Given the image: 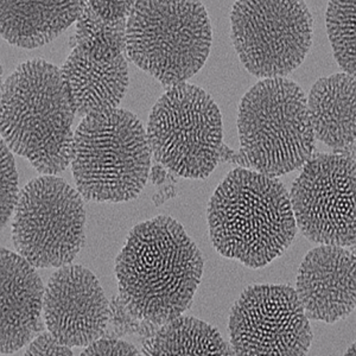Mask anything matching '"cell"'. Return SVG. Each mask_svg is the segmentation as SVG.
Instances as JSON below:
<instances>
[{
    "label": "cell",
    "mask_w": 356,
    "mask_h": 356,
    "mask_svg": "<svg viewBox=\"0 0 356 356\" xmlns=\"http://www.w3.org/2000/svg\"><path fill=\"white\" fill-rule=\"evenodd\" d=\"M203 266L202 253L182 225L161 215L127 235L115 259L119 295L134 317L162 325L191 308Z\"/></svg>",
    "instance_id": "6da1fadb"
},
{
    "label": "cell",
    "mask_w": 356,
    "mask_h": 356,
    "mask_svg": "<svg viewBox=\"0 0 356 356\" xmlns=\"http://www.w3.org/2000/svg\"><path fill=\"white\" fill-rule=\"evenodd\" d=\"M207 219L215 250L254 270L283 254L297 234L283 183L246 168L232 170L220 183Z\"/></svg>",
    "instance_id": "7a4b0ae2"
},
{
    "label": "cell",
    "mask_w": 356,
    "mask_h": 356,
    "mask_svg": "<svg viewBox=\"0 0 356 356\" xmlns=\"http://www.w3.org/2000/svg\"><path fill=\"white\" fill-rule=\"evenodd\" d=\"M76 110L61 69L36 58L1 86V139L38 172L61 174L72 162Z\"/></svg>",
    "instance_id": "3957f363"
},
{
    "label": "cell",
    "mask_w": 356,
    "mask_h": 356,
    "mask_svg": "<svg viewBox=\"0 0 356 356\" xmlns=\"http://www.w3.org/2000/svg\"><path fill=\"white\" fill-rule=\"evenodd\" d=\"M146 130L130 111L83 118L74 134L72 172L82 197L95 202H127L142 193L150 172Z\"/></svg>",
    "instance_id": "277c9868"
},
{
    "label": "cell",
    "mask_w": 356,
    "mask_h": 356,
    "mask_svg": "<svg viewBox=\"0 0 356 356\" xmlns=\"http://www.w3.org/2000/svg\"><path fill=\"white\" fill-rule=\"evenodd\" d=\"M238 130L239 162L268 177L300 169L315 150L307 95L285 77L261 80L243 95Z\"/></svg>",
    "instance_id": "5b68a950"
},
{
    "label": "cell",
    "mask_w": 356,
    "mask_h": 356,
    "mask_svg": "<svg viewBox=\"0 0 356 356\" xmlns=\"http://www.w3.org/2000/svg\"><path fill=\"white\" fill-rule=\"evenodd\" d=\"M213 41L200 1H136L126 28V54L163 86L186 83L199 73Z\"/></svg>",
    "instance_id": "8992f818"
},
{
    "label": "cell",
    "mask_w": 356,
    "mask_h": 356,
    "mask_svg": "<svg viewBox=\"0 0 356 356\" xmlns=\"http://www.w3.org/2000/svg\"><path fill=\"white\" fill-rule=\"evenodd\" d=\"M146 134L157 162L189 179L214 171L222 146V117L206 90L191 83L169 87L149 115Z\"/></svg>",
    "instance_id": "52a82bcc"
},
{
    "label": "cell",
    "mask_w": 356,
    "mask_h": 356,
    "mask_svg": "<svg viewBox=\"0 0 356 356\" xmlns=\"http://www.w3.org/2000/svg\"><path fill=\"white\" fill-rule=\"evenodd\" d=\"M13 216L17 253L36 268L69 265L85 245L82 195L54 175L35 178L22 189Z\"/></svg>",
    "instance_id": "ba28073f"
},
{
    "label": "cell",
    "mask_w": 356,
    "mask_h": 356,
    "mask_svg": "<svg viewBox=\"0 0 356 356\" xmlns=\"http://www.w3.org/2000/svg\"><path fill=\"white\" fill-rule=\"evenodd\" d=\"M314 18L304 1L241 0L233 5L231 37L240 61L259 79L285 77L312 48Z\"/></svg>",
    "instance_id": "9c48e42d"
},
{
    "label": "cell",
    "mask_w": 356,
    "mask_h": 356,
    "mask_svg": "<svg viewBox=\"0 0 356 356\" xmlns=\"http://www.w3.org/2000/svg\"><path fill=\"white\" fill-rule=\"evenodd\" d=\"M356 165L348 154H318L302 166L290 202L297 228L312 243L355 248Z\"/></svg>",
    "instance_id": "30bf717a"
},
{
    "label": "cell",
    "mask_w": 356,
    "mask_h": 356,
    "mask_svg": "<svg viewBox=\"0 0 356 356\" xmlns=\"http://www.w3.org/2000/svg\"><path fill=\"white\" fill-rule=\"evenodd\" d=\"M228 330L236 355H307L314 339L309 318L290 285L245 289L232 308Z\"/></svg>",
    "instance_id": "8fae6325"
},
{
    "label": "cell",
    "mask_w": 356,
    "mask_h": 356,
    "mask_svg": "<svg viewBox=\"0 0 356 356\" xmlns=\"http://www.w3.org/2000/svg\"><path fill=\"white\" fill-rule=\"evenodd\" d=\"M43 316L48 332L62 344L86 348L104 335L110 305L93 272L69 264L47 284Z\"/></svg>",
    "instance_id": "7c38bea8"
},
{
    "label": "cell",
    "mask_w": 356,
    "mask_h": 356,
    "mask_svg": "<svg viewBox=\"0 0 356 356\" xmlns=\"http://www.w3.org/2000/svg\"><path fill=\"white\" fill-rule=\"evenodd\" d=\"M295 291L309 320L332 324L347 318L356 307L355 253L316 247L300 264Z\"/></svg>",
    "instance_id": "4fadbf2b"
},
{
    "label": "cell",
    "mask_w": 356,
    "mask_h": 356,
    "mask_svg": "<svg viewBox=\"0 0 356 356\" xmlns=\"http://www.w3.org/2000/svg\"><path fill=\"white\" fill-rule=\"evenodd\" d=\"M35 268L21 254L1 248V355L16 353L44 330L45 289Z\"/></svg>",
    "instance_id": "5bb4252c"
},
{
    "label": "cell",
    "mask_w": 356,
    "mask_h": 356,
    "mask_svg": "<svg viewBox=\"0 0 356 356\" xmlns=\"http://www.w3.org/2000/svg\"><path fill=\"white\" fill-rule=\"evenodd\" d=\"M61 72L70 87L75 110L80 117L115 110L129 86L125 55L111 61H97L79 47H74Z\"/></svg>",
    "instance_id": "9a60e30c"
},
{
    "label": "cell",
    "mask_w": 356,
    "mask_h": 356,
    "mask_svg": "<svg viewBox=\"0 0 356 356\" xmlns=\"http://www.w3.org/2000/svg\"><path fill=\"white\" fill-rule=\"evenodd\" d=\"M356 81L349 74H334L314 83L307 97L316 140L339 152L354 154L356 132Z\"/></svg>",
    "instance_id": "2e32d148"
},
{
    "label": "cell",
    "mask_w": 356,
    "mask_h": 356,
    "mask_svg": "<svg viewBox=\"0 0 356 356\" xmlns=\"http://www.w3.org/2000/svg\"><path fill=\"white\" fill-rule=\"evenodd\" d=\"M85 1L1 0V36L10 44L35 49L48 44L77 21Z\"/></svg>",
    "instance_id": "e0dca14e"
},
{
    "label": "cell",
    "mask_w": 356,
    "mask_h": 356,
    "mask_svg": "<svg viewBox=\"0 0 356 356\" xmlns=\"http://www.w3.org/2000/svg\"><path fill=\"white\" fill-rule=\"evenodd\" d=\"M142 355H229L218 329L191 316H178L162 324L159 332L146 341Z\"/></svg>",
    "instance_id": "ac0fdd59"
},
{
    "label": "cell",
    "mask_w": 356,
    "mask_h": 356,
    "mask_svg": "<svg viewBox=\"0 0 356 356\" xmlns=\"http://www.w3.org/2000/svg\"><path fill=\"white\" fill-rule=\"evenodd\" d=\"M127 19L107 22L94 13L88 3L77 18L75 40L79 48L97 61H111L126 51Z\"/></svg>",
    "instance_id": "d6986e66"
},
{
    "label": "cell",
    "mask_w": 356,
    "mask_h": 356,
    "mask_svg": "<svg viewBox=\"0 0 356 356\" xmlns=\"http://www.w3.org/2000/svg\"><path fill=\"white\" fill-rule=\"evenodd\" d=\"M355 0L330 1L325 13L334 57L344 73L355 76Z\"/></svg>",
    "instance_id": "ffe728a7"
},
{
    "label": "cell",
    "mask_w": 356,
    "mask_h": 356,
    "mask_svg": "<svg viewBox=\"0 0 356 356\" xmlns=\"http://www.w3.org/2000/svg\"><path fill=\"white\" fill-rule=\"evenodd\" d=\"M1 150V227L8 225L16 208L18 193V174L13 152L6 143L0 140Z\"/></svg>",
    "instance_id": "44dd1931"
},
{
    "label": "cell",
    "mask_w": 356,
    "mask_h": 356,
    "mask_svg": "<svg viewBox=\"0 0 356 356\" xmlns=\"http://www.w3.org/2000/svg\"><path fill=\"white\" fill-rule=\"evenodd\" d=\"M82 356H137L140 355L134 344L117 339H102L94 341L86 347Z\"/></svg>",
    "instance_id": "7402d4cb"
},
{
    "label": "cell",
    "mask_w": 356,
    "mask_h": 356,
    "mask_svg": "<svg viewBox=\"0 0 356 356\" xmlns=\"http://www.w3.org/2000/svg\"><path fill=\"white\" fill-rule=\"evenodd\" d=\"M26 356H72L73 352L68 346L62 344L51 332H41L37 335L25 352Z\"/></svg>",
    "instance_id": "603a6c76"
},
{
    "label": "cell",
    "mask_w": 356,
    "mask_h": 356,
    "mask_svg": "<svg viewBox=\"0 0 356 356\" xmlns=\"http://www.w3.org/2000/svg\"><path fill=\"white\" fill-rule=\"evenodd\" d=\"M94 13L102 19L118 22L127 19L136 1H87Z\"/></svg>",
    "instance_id": "cb8c5ba5"
},
{
    "label": "cell",
    "mask_w": 356,
    "mask_h": 356,
    "mask_svg": "<svg viewBox=\"0 0 356 356\" xmlns=\"http://www.w3.org/2000/svg\"><path fill=\"white\" fill-rule=\"evenodd\" d=\"M346 355H355V343H353L352 347L348 348V352L346 353Z\"/></svg>",
    "instance_id": "d4e9b609"
}]
</instances>
